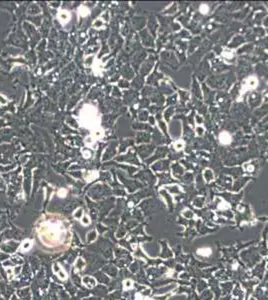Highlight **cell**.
<instances>
[{
  "label": "cell",
  "mask_w": 268,
  "mask_h": 300,
  "mask_svg": "<svg viewBox=\"0 0 268 300\" xmlns=\"http://www.w3.org/2000/svg\"><path fill=\"white\" fill-rule=\"evenodd\" d=\"M38 234L44 245L48 247H56L63 242L64 228L58 221H47L39 227Z\"/></svg>",
  "instance_id": "cell-1"
},
{
  "label": "cell",
  "mask_w": 268,
  "mask_h": 300,
  "mask_svg": "<svg viewBox=\"0 0 268 300\" xmlns=\"http://www.w3.org/2000/svg\"><path fill=\"white\" fill-rule=\"evenodd\" d=\"M53 272L58 276V278L61 280H66L67 277H68V275H67L66 271L64 270L63 267H61V266L58 263H55L53 265Z\"/></svg>",
  "instance_id": "cell-2"
},
{
  "label": "cell",
  "mask_w": 268,
  "mask_h": 300,
  "mask_svg": "<svg viewBox=\"0 0 268 300\" xmlns=\"http://www.w3.org/2000/svg\"><path fill=\"white\" fill-rule=\"evenodd\" d=\"M219 141L223 145H227L231 142V135L227 131H223L219 134Z\"/></svg>",
  "instance_id": "cell-3"
},
{
  "label": "cell",
  "mask_w": 268,
  "mask_h": 300,
  "mask_svg": "<svg viewBox=\"0 0 268 300\" xmlns=\"http://www.w3.org/2000/svg\"><path fill=\"white\" fill-rule=\"evenodd\" d=\"M82 283L85 285L86 287L87 288H93L95 285L97 284L96 282V280H95L92 276H84V277L82 278Z\"/></svg>",
  "instance_id": "cell-4"
},
{
  "label": "cell",
  "mask_w": 268,
  "mask_h": 300,
  "mask_svg": "<svg viewBox=\"0 0 268 300\" xmlns=\"http://www.w3.org/2000/svg\"><path fill=\"white\" fill-rule=\"evenodd\" d=\"M33 247V241L29 240V239H26L23 243L20 245L19 247V251H22V252H28L31 248Z\"/></svg>",
  "instance_id": "cell-5"
},
{
  "label": "cell",
  "mask_w": 268,
  "mask_h": 300,
  "mask_svg": "<svg viewBox=\"0 0 268 300\" xmlns=\"http://www.w3.org/2000/svg\"><path fill=\"white\" fill-rule=\"evenodd\" d=\"M197 254L199 256H202V257H209L210 255L212 254V249L210 248V247H202V248H199L197 249Z\"/></svg>",
  "instance_id": "cell-6"
},
{
  "label": "cell",
  "mask_w": 268,
  "mask_h": 300,
  "mask_svg": "<svg viewBox=\"0 0 268 300\" xmlns=\"http://www.w3.org/2000/svg\"><path fill=\"white\" fill-rule=\"evenodd\" d=\"M246 86L248 89H253L257 86V79L255 77H250L248 78L247 82H246Z\"/></svg>",
  "instance_id": "cell-7"
},
{
  "label": "cell",
  "mask_w": 268,
  "mask_h": 300,
  "mask_svg": "<svg viewBox=\"0 0 268 300\" xmlns=\"http://www.w3.org/2000/svg\"><path fill=\"white\" fill-rule=\"evenodd\" d=\"M75 267L78 270H83L85 267V261L83 260L82 257H78L75 261Z\"/></svg>",
  "instance_id": "cell-8"
},
{
  "label": "cell",
  "mask_w": 268,
  "mask_h": 300,
  "mask_svg": "<svg viewBox=\"0 0 268 300\" xmlns=\"http://www.w3.org/2000/svg\"><path fill=\"white\" fill-rule=\"evenodd\" d=\"M123 288H124V290H127V289L132 288V281H131L130 279L124 280V281H123Z\"/></svg>",
  "instance_id": "cell-9"
},
{
  "label": "cell",
  "mask_w": 268,
  "mask_h": 300,
  "mask_svg": "<svg viewBox=\"0 0 268 300\" xmlns=\"http://www.w3.org/2000/svg\"><path fill=\"white\" fill-rule=\"evenodd\" d=\"M199 10H200V12H201V13L206 14V13L208 12V6L206 5V4H202V5H200Z\"/></svg>",
  "instance_id": "cell-10"
}]
</instances>
